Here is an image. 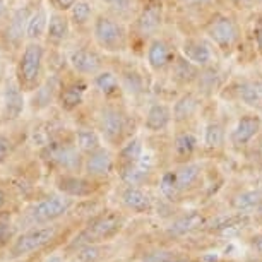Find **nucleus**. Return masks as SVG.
I'll list each match as a JSON object with an SVG mask.
<instances>
[{
  "instance_id": "16",
  "label": "nucleus",
  "mask_w": 262,
  "mask_h": 262,
  "mask_svg": "<svg viewBox=\"0 0 262 262\" xmlns=\"http://www.w3.org/2000/svg\"><path fill=\"white\" fill-rule=\"evenodd\" d=\"M173 122V112L171 106L165 101H155L147 106L146 117H144V128L152 132V134H160L165 132Z\"/></svg>"
},
{
  "instance_id": "38",
  "label": "nucleus",
  "mask_w": 262,
  "mask_h": 262,
  "mask_svg": "<svg viewBox=\"0 0 262 262\" xmlns=\"http://www.w3.org/2000/svg\"><path fill=\"white\" fill-rule=\"evenodd\" d=\"M160 189L163 192V195L168 197V199H171V201L177 199V195L180 194V189H179V184H177L175 170L163 173L161 182H160Z\"/></svg>"
},
{
  "instance_id": "51",
  "label": "nucleus",
  "mask_w": 262,
  "mask_h": 262,
  "mask_svg": "<svg viewBox=\"0 0 262 262\" xmlns=\"http://www.w3.org/2000/svg\"><path fill=\"white\" fill-rule=\"evenodd\" d=\"M255 82H257V86H259V90H260V93H262V77L255 79Z\"/></svg>"
},
{
  "instance_id": "14",
  "label": "nucleus",
  "mask_w": 262,
  "mask_h": 262,
  "mask_svg": "<svg viewBox=\"0 0 262 262\" xmlns=\"http://www.w3.org/2000/svg\"><path fill=\"white\" fill-rule=\"evenodd\" d=\"M199 74H201V67L195 66L194 62H190L182 53H179V57L173 62L168 76H170L171 82L177 88H180V90H192L197 77H199Z\"/></svg>"
},
{
  "instance_id": "22",
  "label": "nucleus",
  "mask_w": 262,
  "mask_h": 262,
  "mask_svg": "<svg viewBox=\"0 0 262 262\" xmlns=\"http://www.w3.org/2000/svg\"><path fill=\"white\" fill-rule=\"evenodd\" d=\"M221 86H223V72L212 63L209 67L201 69L199 77H197V81L194 84V90L204 98L214 95Z\"/></svg>"
},
{
  "instance_id": "21",
  "label": "nucleus",
  "mask_w": 262,
  "mask_h": 262,
  "mask_svg": "<svg viewBox=\"0 0 262 262\" xmlns=\"http://www.w3.org/2000/svg\"><path fill=\"white\" fill-rule=\"evenodd\" d=\"M71 34V19L66 16V12L55 11L48 17V28H47V39L52 45H62Z\"/></svg>"
},
{
  "instance_id": "32",
  "label": "nucleus",
  "mask_w": 262,
  "mask_h": 262,
  "mask_svg": "<svg viewBox=\"0 0 262 262\" xmlns=\"http://www.w3.org/2000/svg\"><path fill=\"white\" fill-rule=\"evenodd\" d=\"M47 28H48V16H47L45 9H38V11H34L28 19L26 36L31 39V41H38V39L47 33Z\"/></svg>"
},
{
  "instance_id": "24",
  "label": "nucleus",
  "mask_w": 262,
  "mask_h": 262,
  "mask_svg": "<svg viewBox=\"0 0 262 262\" xmlns=\"http://www.w3.org/2000/svg\"><path fill=\"white\" fill-rule=\"evenodd\" d=\"M4 106H6L7 118H17L24 110V95L21 91V84L17 82H7L4 90Z\"/></svg>"
},
{
  "instance_id": "25",
  "label": "nucleus",
  "mask_w": 262,
  "mask_h": 262,
  "mask_svg": "<svg viewBox=\"0 0 262 262\" xmlns=\"http://www.w3.org/2000/svg\"><path fill=\"white\" fill-rule=\"evenodd\" d=\"M122 202L127 209L134 211V212H149L152 207V202L149 199V195L144 190H141L136 185H127L122 192Z\"/></svg>"
},
{
  "instance_id": "35",
  "label": "nucleus",
  "mask_w": 262,
  "mask_h": 262,
  "mask_svg": "<svg viewBox=\"0 0 262 262\" xmlns=\"http://www.w3.org/2000/svg\"><path fill=\"white\" fill-rule=\"evenodd\" d=\"M101 2L108 7L110 14L120 19L134 17L136 9H137L136 0H101Z\"/></svg>"
},
{
  "instance_id": "34",
  "label": "nucleus",
  "mask_w": 262,
  "mask_h": 262,
  "mask_svg": "<svg viewBox=\"0 0 262 262\" xmlns=\"http://www.w3.org/2000/svg\"><path fill=\"white\" fill-rule=\"evenodd\" d=\"M76 142H77L79 149L82 152H88V155L101 147L100 136H98V132L91 127H79L76 130Z\"/></svg>"
},
{
  "instance_id": "4",
  "label": "nucleus",
  "mask_w": 262,
  "mask_h": 262,
  "mask_svg": "<svg viewBox=\"0 0 262 262\" xmlns=\"http://www.w3.org/2000/svg\"><path fill=\"white\" fill-rule=\"evenodd\" d=\"M45 48L38 41H29L23 50V55L19 58L17 76L21 88L26 90H36L41 84V69Z\"/></svg>"
},
{
  "instance_id": "37",
  "label": "nucleus",
  "mask_w": 262,
  "mask_h": 262,
  "mask_svg": "<svg viewBox=\"0 0 262 262\" xmlns=\"http://www.w3.org/2000/svg\"><path fill=\"white\" fill-rule=\"evenodd\" d=\"M146 177H147V168L141 166V163L120 166V179L125 182V185L139 187L146 180Z\"/></svg>"
},
{
  "instance_id": "15",
  "label": "nucleus",
  "mask_w": 262,
  "mask_h": 262,
  "mask_svg": "<svg viewBox=\"0 0 262 262\" xmlns=\"http://www.w3.org/2000/svg\"><path fill=\"white\" fill-rule=\"evenodd\" d=\"M90 90V84L82 79L77 81H71L67 84H62L60 91H58V105L63 112H74L79 108L86 100V93Z\"/></svg>"
},
{
  "instance_id": "30",
  "label": "nucleus",
  "mask_w": 262,
  "mask_h": 262,
  "mask_svg": "<svg viewBox=\"0 0 262 262\" xmlns=\"http://www.w3.org/2000/svg\"><path fill=\"white\" fill-rule=\"evenodd\" d=\"M69 19H71L72 26H76L79 29L93 24L95 16H93L91 0H77V2L69 9Z\"/></svg>"
},
{
  "instance_id": "49",
  "label": "nucleus",
  "mask_w": 262,
  "mask_h": 262,
  "mask_svg": "<svg viewBox=\"0 0 262 262\" xmlns=\"http://www.w3.org/2000/svg\"><path fill=\"white\" fill-rule=\"evenodd\" d=\"M4 204H6V194H4V190L0 189V209H2Z\"/></svg>"
},
{
  "instance_id": "3",
  "label": "nucleus",
  "mask_w": 262,
  "mask_h": 262,
  "mask_svg": "<svg viewBox=\"0 0 262 262\" xmlns=\"http://www.w3.org/2000/svg\"><path fill=\"white\" fill-rule=\"evenodd\" d=\"M166 4L165 0H139L136 14L132 17V33L147 43L152 36H158L165 24Z\"/></svg>"
},
{
  "instance_id": "9",
  "label": "nucleus",
  "mask_w": 262,
  "mask_h": 262,
  "mask_svg": "<svg viewBox=\"0 0 262 262\" xmlns=\"http://www.w3.org/2000/svg\"><path fill=\"white\" fill-rule=\"evenodd\" d=\"M72 207V201L67 197L52 195L47 199L36 202L31 211H29V220L31 223H50V221L58 220Z\"/></svg>"
},
{
  "instance_id": "40",
  "label": "nucleus",
  "mask_w": 262,
  "mask_h": 262,
  "mask_svg": "<svg viewBox=\"0 0 262 262\" xmlns=\"http://www.w3.org/2000/svg\"><path fill=\"white\" fill-rule=\"evenodd\" d=\"M217 0H179L180 7H184L185 11H195V12H201L202 9H207V7H212Z\"/></svg>"
},
{
  "instance_id": "11",
  "label": "nucleus",
  "mask_w": 262,
  "mask_h": 262,
  "mask_svg": "<svg viewBox=\"0 0 262 262\" xmlns=\"http://www.w3.org/2000/svg\"><path fill=\"white\" fill-rule=\"evenodd\" d=\"M120 226H122V220L117 214L100 216V217H96V220L88 226V230H84L82 233L79 235V238L76 240H84L88 245H91L93 242L108 240L118 233Z\"/></svg>"
},
{
  "instance_id": "26",
  "label": "nucleus",
  "mask_w": 262,
  "mask_h": 262,
  "mask_svg": "<svg viewBox=\"0 0 262 262\" xmlns=\"http://www.w3.org/2000/svg\"><path fill=\"white\" fill-rule=\"evenodd\" d=\"M28 19H29V11L26 7L17 9V11L12 14L11 21H9L7 29H6V38L11 45H19V43L23 41V38L26 36Z\"/></svg>"
},
{
  "instance_id": "36",
  "label": "nucleus",
  "mask_w": 262,
  "mask_h": 262,
  "mask_svg": "<svg viewBox=\"0 0 262 262\" xmlns=\"http://www.w3.org/2000/svg\"><path fill=\"white\" fill-rule=\"evenodd\" d=\"M225 142V127L217 120H211L204 128V144L209 149L221 147Z\"/></svg>"
},
{
  "instance_id": "41",
  "label": "nucleus",
  "mask_w": 262,
  "mask_h": 262,
  "mask_svg": "<svg viewBox=\"0 0 262 262\" xmlns=\"http://www.w3.org/2000/svg\"><path fill=\"white\" fill-rule=\"evenodd\" d=\"M223 2L235 11H250L257 4H260V0H223Z\"/></svg>"
},
{
  "instance_id": "8",
  "label": "nucleus",
  "mask_w": 262,
  "mask_h": 262,
  "mask_svg": "<svg viewBox=\"0 0 262 262\" xmlns=\"http://www.w3.org/2000/svg\"><path fill=\"white\" fill-rule=\"evenodd\" d=\"M55 236V226H41V228H33L17 236V240L14 242L11 255L12 257H24L29 255L33 252L43 249L47 244H50Z\"/></svg>"
},
{
  "instance_id": "29",
  "label": "nucleus",
  "mask_w": 262,
  "mask_h": 262,
  "mask_svg": "<svg viewBox=\"0 0 262 262\" xmlns=\"http://www.w3.org/2000/svg\"><path fill=\"white\" fill-rule=\"evenodd\" d=\"M62 84L58 82V79L55 76H52L50 79H47L45 82H41L36 90V95L33 98V106L34 108H45L50 103L58 98V91H60Z\"/></svg>"
},
{
  "instance_id": "42",
  "label": "nucleus",
  "mask_w": 262,
  "mask_h": 262,
  "mask_svg": "<svg viewBox=\"0 0 262 262\" xmlns=\"http://www.w3.org/2000/svg\"><path fill=\"white\" fill-rule=\"evenodd\" d=\"M252 39H254V47L257 53L262 57V16L257 19L254 24V29H252Z\"/></svg>"
},
{
  "instance_id": "23",
  "label": "nucleus",
  "mask_w": 262,
  "mask_h": 262,
  "mask_svg": "<svg viewBox=\"0 0 262 262\" xmlns=\"http://www.w3.org/2000/svg\"><path fill=\"white\" fill-rule=\"evenodd\" d=\"M93 86L101 93L106 100H113L122 95L120 77L113 71H100L96 76H93Z\"/></svg>"
},
{
  "instance_id": "13",
  "label": "nucleus",
  "mask_w": 262,
  "mask_h": 262,
  "mask_svg": "<svg viewBox=\"0 0 262 262\" xmlns=\"http://www.w3.org/2000/svg\"><path fill=\"white\" fill-rule=\"evenodd\" d=\"M202 105V96L195 90H185L182 95L173 101V123L175 125H184L190 122L197 115Z\"/></svg>"
},
{
  "instance_id": "31",
  "label": "nucleus",
  "mask_w": 262,
  "mask_h": 262,
  "mask_svg": "<svg viewBox=\"0 0 262 262\" xmlns=\"http://www.w3.org/2000/svg\"><path fill=\"white\" fill-rule=\"evenodd\" d=\"M141 158H142V141L139 137L128 139L125 144H122L120 151H118V161H120V166L136 165V163L141 161Z\"/></svg>"
},
{
  "instance_id": "20",
  "label": "nucleus",
  "mask_w": 262,
  "mask_h": 262,
  "mask_svg": "<svg viewBox=\"0 0 262 262\" xmlns=\"http://www.w3.org/2000/svg\"><path fill=\"white\" fill-rule=\"evenodd\" d=\"M113 168H115V160H113L112 152L105 147L90 152L84 161V170L90 177H108L113 171Z\"/></svg>"
},
{
  "instance_id": "48",
  "label": "nucleus",
  "mask_w": 262,
  "mask_h": 262,
  "mask_svg": "<svg viewBox=\"0 0 262 262\" xmlns=\"http://www.w3.org/2000/svg\"><path fill=\"white\" fill-rule=\"evenodd\" d=\"M254 249L257 252H262V235L257 236V238H254Z\"/></svg>"
},
{
  "instance_id": "33",
  "label": "nucleus",
  "mask_w": 262,
  "mask_h": 262,
  "mask_svg": "<svg viewBox=\"0 0 262 262\" xmlns=\"http://www.w3.org/2000/svg\"><path fill=\"white\" fill-rule=\"evenodd\" d=\"M175 175H177V184H179V189L182 194V192L190 189V187L199 180L201 166L197 165V163H185V165H182L180 168H177Z\"/></svg>"
},
{
  "instance_id": "47",
  "label": "nucleus",
  "mask_w": 262,
  "mask_h": 262,
  "mask_svg": "<svg viewBox=\"0 0 262 262\" xmlns=\"http://www.w3.org/2000/svg\"><path fill=\"white\" fill-rule=\"evenodd\" d=\"M171 257L166 252H158V254H151L144 262H170Z\"/></svg>"
},
{
  "instance_id": "46",
  "label": "nucleus",
  "mask_w": 262,
  "mask_h": 262,
  "mask_svg": "<svg viewBox=\"0 0 262 262\" xmlns=\"http://www.w3.org/2000/svg\"><path fill=\"white\" fill-rule=\"evenodd\" d=\"M9 226H11L9 223H4V221H0V245L7 244V240L11 238L12 231H11Z\"/></svg>"
},
{
  "instance_id": "45",
  "label": "nucleus",
  "mask_w": 262,
  "mask_h": 262,
  "mask_svg": "<svg viewBox=\"0 0 262 262\" xmlns=\"http://www.w3.org/2000/svg\"><path fill=\"white\" fill-rule=\"evenodd\" d=\"M52 6L57 9V11H62V12H67L77 0H50Z\"/></svg>"
},
{
  "instance_id": "39",
  "label": "nucleus",
  "mask_w": 262,
  "mask_h": 262,
  "mask_svg": "<svg viewBox=\"0 0 262 262\" xmlns=\"http://www.w3.org/2000/svg\"><path fill=\"white\" fill-rule=\"evenodd\" d=\"M262 202V192L260 190H250V192H244L235 199V207L236 209H250L257 204Z\"/></svg>"
},
{
  "instance_id": "12",
  "label": "nucleus",
  "mask_w": 262,
  "mask_h": 262,
  "mask_svg": "<svg viewBox=\"0 0 262 262\" xmlns=\"http://www.w3.org/2000/svg\"><path fill=\"white\" fill-rule=\"evenodd\" d=\"M69 63L79 76H96L103 71V57L90 47H79L72 50L69 55Z\"/></svg>"
},
{
  "instance_id": "5",
  "label": "nucleus",
  "mask_w": 262,
  "mask_h": 262,
  "mask_svg": "<svg viewBox=\"0 0 262 262\" xmlns=\"http://www.w3.org/2000/svg\"><path fill=\"white\" fill-rule=\"evenodd\" d=\"M180 50L177 48L175 43L171 39H168L166 36H152L149 41L146 43L144 48V57L146 63L149 67V71L152 74H168L173 66V62L177 60Z\"/></svg>"
},
{
  "instance_id": "27",
  "label": "nucleus",
  "mask_w": 262,
  "mask_h": 262,
  "mask_svg": "<svg viewBox=\"0 0 262 262\" xmlns=\"http://www.w3.org/2000/svg\"><path fill=\"white\" fill-rule=\"evenodd\" d=\"M197 144H199V139H197V136L194 132H190V130L177 132L175 139H173V152H175V158L179 161H187L195 152Z\"/></svg>"
},
{
  "instance_id": "6",
  "label": "nucleus",
  "mask_w": 262,
  "mask_h": 262,
  "mask_svg": "<svg viewBox=\"0 0 262 262\" xmlns=\"http://www.w3.org/2000/svg\"><path fill=\"white\" fill-rule=\"evenodd\" d=\"M98 125H100L101 136L106 142L113 146L122 144L128 130V115L117 105H105L98 115Z\"/></svg>"
},
{
  "instance_id": "43",
  "label": "nucleus",
  "mask_w": 262,
  "mask_h": 262,
  "mask_svg": "<svg viewBox=\"0 0 262 262\" xmlns=\"http://www.w3.org/2000/svg\"><path fill=\"white\" fill-rule=\"evenodd\" d=\"M195 220H197V216L195 214H190L189 217H182V220H179L175 223V226H173V231L175 233H184V231H187V230H190L192 226H194V223H195Z\"/></svg>"
},
{
  "instance_id": "10",
  "label": "nucleus",
  "mask_w": 262,
  "mask_h": 262,
  "mask_svg": "<svg viewBox=\"0 0 262 262\" xmlns=\"http://www.w3.org/2000/svg\"><path fill=\"white\" fill-rule=\"evenodd\" d=\"M180 53L194 62L201 69L209 67L214 63V52H212V43L201 36H185L182 45L179 47Z\"/></svg>"
},
{
  "instance_id": "52",
  "label": "nucleus",
  "mask_w": 262,
  "mask_h": 262,
  "mask_svg": "<svg viewBox=\"0 0 262 262\" xmlns=\"http://www.w3.org/2000/svg\"><path fill=\"white\" fill-rule=\"evenodd\" d=\"M171 262V260H170ZM175 262H187V260H175Z\"/></svg>"
},
{
  "instance_id": "44",
  "label": "nucleus",
  "mask_w": 262,
  "mask_h": 262,
  "mask_svg": "<svg viewBox=\"0 0 262 262\" xmlns=\"http://www.w3.org/2000/svg\"><path fill=\"white\" fill-rule=\"evenodd\" d=\"M9 155H11V141H9V137L0 134V165L7 160Z\"/></svg>"
},
{
  "instance_id": "50",
  "label": "nucleus",
  "mask_w": 262,
  "mask_h": 262,
  "mask_svg": "<svg viewBox=\"0 0 262 262\" xmlns=\"http://www.w3.org/2000/svg\"><path fill=\"white\" fill-rule=\"evenodd\" d=\"M4 12H6V2H4V0H0V19H2Z\"/></svg>"
},
{
  "instance_id": "1",
  "label": "nucleus",
  "mask_w": 262,
  "mask_h": 262,
  "mask_svg": "<svg viewBox=\"0 0 262 262\" xmlns=\"http://www.w3.org/2000/svg\"><path fill=\"white\" fill-rule=\"evenodd\" d=\"M206 38L225 55L233 53L242 43V26L231 12L214 11L204 21L202 26Z\"/></svg>"
},
{
  "instance_id": "17",
  "label": "nucleus",
  "mask_w": 262,
  "mask_h": 262,
  "mask_svg": "<svg viewBox=\"0 0 262 262\" xmlns=\"http://www.w3.org/2000/svg\"><path fill=\"white\" fill-rule=\"evenodd\" d=\"M226 90L231 93V96L235 98L238 103L250 108H260L262 106V93L257 86L255 79H236V81L230 82L226 86Z\"/></svg>"
},
{
  "instance_id": "2",
  "label": "nucleus",
  "mask_w": 262,
  "mask_h": 262,
  "mask_svg": "<svg viewBox=\"0 0 262 262\" xmlns=\"http://www.w3.org/2000/svg\"><path fill=\"white\" fill-rule=\"evenodd\" d=\"M91 29L96 47L105 53H122L128 48L130 33L123 19L113 14H98Z\"/></svg>"
},
{
  "instance_id": "7",
  "label": "nucleus",
  "mask_w": 262,
  "mask_h": 262,
  "mask_svg": "<svg viewBox=\"0 0 262 262\" xmlns=\"http://www.w3.org/2000/svg\"><path fill=\"white\" fill-rule=\"evenodd\" d=\"M41 158L63 171H76L82 165L81 149L72 144H62V142H48L41 149Z\"/></svg>"
},
{
  "instance_id": "19",
  "label": "nucleus",
  "mask_w": 262,
  "mask_h": 262,
  "mask_svg": "<svg viewBox=\"0 0 262 262\" xmlns=\"http://www.w3.org/2000/svg\"><path fill=\"white\" fill-rule=\"evenodd\" d=\"M57 189L69 197H90L96 192L98 185L93 180L77 175H60L57 179Z\"/></svg>"
},
{
  "instance_id": "28",
  "label": "nucleus",
  "mask_w": 262,
  "mask_h": 262,
  "mask_svg": "<svg viewBox=\"0 0 262 262\" xmlns=\"http://www.w3.org/2000/svg\"><path fill=\"white\" fill-rule=\"evenodd\" d=\"M120 84H122L123 91L128 93L130 96H136V98L146 95V91H147V82H146L144 76H142L139 71L132 69V67L123 69V71H122Z\"/></svg>"
},
{
  "instance_id": "18",
  "label": "nucleus",
  "mask_w": 262,
  "mask_h": 262,
  "mask_svg": "<svg viewBox=\"0 0 262 262\" xmlns=\"http://www.w3.org/2000/svg\"><path fill=\"white\" fill-rule=\"evenodd\" d=\"M262 130V117L259 113H245L238 118L231 130V142L235 146H245Z\"/></svg>"
}]
</instances>
